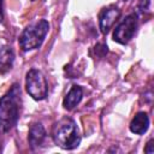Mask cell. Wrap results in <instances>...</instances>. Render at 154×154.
<instances>
[{"instance_id":"1","label":"cell","mask_w":154,"mask_h":154,"mask_svg":"<svg viewBox=\"0 0 154 154\" xmlns=\"http://www.w3.org/2000/svg\"><path fill=\"white\" fill-rule=\"evenodd\" d=\"M22 108V90L18 83H13L10 90L0 97V131L8 132L19 119Z\"/></svg>"},{"instance_id":"2","label":"cell","mask_w":154,"mask_h":154,"mask_svg":"<svg viewBox=\"0 0 154 154\" xmlns=\"http://www.w3.org/2000/svg\"><path fill=\"white\" fill-rule=\"evenodd\" d=\"M52 137L57 146L67 150H72L77 148L81 143V135L78 126L76 122L69 117H64L54 124Z\"/></svg>"},{"instance_id":"3","label":"cell","mask_w":154,"mask_h":154,"mask_svg":"<svg viewBox=\"0 0 154 154\" xmlns=\"http://www.w3.org/2000/svg\"><path fill=\"white\" fill-rule=\"evenodd\" d=\"M49 30V23L46 19H37L30 23L20 34L18 43L24 52L37 49L45 41L46 35Z\"/></svg>"},{"instance_id":"4","label":"cell","mask_w":154,"mask_h":154,"mask_svg":"<svg viewBox=\"0 0 154 154\" xmlns=\"http://www.w3.org/2000/svg\"><path fill=\"white\" fill-rule=\"evenodd\" d=\"M25 89L26 93L34 100H43L48 94V83L43 73L37 69H30L25 77Z\"/></svg>"},{"instance_id":"5","label":"cell","mask_w":154,"mask_h":154,"mask_svg":"<svg viewBox=\"0 0 154 154\" xmlns=\"http://www.w3.org/2000/svg\"><path fill=\"white\" fill-rule=\"evenodd\" d=\"M138 28V14L137 12H132L116 26L113 31V40L120 45H126L136 34Z\"/></svg>"},{"instance_id":"6","label":"cell","mask_w":154,"mask_h":154,"mask_svg":"<svg viewBox=\"0 0 154 154\" xmlns=\"http://www.w3.org/2000/svg\"><path fill=\"white\" fill-rule=\"evenodd\" d=\"M120 17V10L116 5L103 7L99 13V28L103 35H107L113 24Z\"/></svg>"},{"instance_id":"7","label":"cell","mask_w":154,"mask_h":154,"mask_svg":"<svg viewBox=\"0 0 154 154\" xmlns=\"http://www.w3.org/2000/svg\"><path fill=\"white\" fill-rule=\"evenodd\" d=\"M46 137H47V134H46V130L41 123L36 122V123H32L30 125L29 134H28V142H29L31 150L40 149L43 146Z\"/></svg>"},{"instance_id":"8","label":"cell","mask_w":154,"mask_h":154,"mask_svg":"<svg viewBox=\"0 0 154 154\" xmlns=\"http://www.w3.org/2000/svg\"><path fill=\"white\" fill-rule=\"evenodd\" d=\"M83 97V90H82V87L78 85V84H73L70 90L67 91L66 96L64 97V101H63V106L65 109L67 111H71L82 100Z\"/></svg>"},{"instance_id":"9","label":"cell","mask_w":154,"mask_h":154,"mask_svg":"<svg viewBox=\"0 0 154 154\" xmlns=\"http://www.w3.org/2000/svg\"><path fill=\"white\" fill-rule=\"evenodd\" d=\"M149 128V117L146 112H138L135 114L130 123V131L136 135H143L148 131Z\"/></svg>"},{"instance_id":"10","label":"cell","mask_w":154,"mask_h":154,"mask_svg":"<svg viewBox=\"0 0 154 154\" xmlns=\"http://www.w3.org/2000/svg\"><path fill=\"white\" fill-rule=\"evenodd\" d=\"M14 60L13 49L10 46L0 47V75H5L12 69Z\"/></svg>"},{"instance_id":"11","label":"cell","mask_w":154,"mask_h":154,"mask_svg":"<svg viewBox=\"0 0 154 154\" xmlns=\"http://www.w3.org/2000/svg\"><path fill=\"white\" fill-rule=\"evenodd\" d=\"M150 6V1L149 0H138V5H137V14L140 13H146L148 12Z\"/></svg>"},{"instance_id":"12","label":"cell","mask_w":154,"mask_h":154,"mask_svg":"<svg viewBox=\"0 0 154 154\" xmlns=\"http://www.w3.org/2000/svg\"><path fill=\"white\" fill-rule=\"evenodd\" d=\"M94 49H95V53H96L97 57H103V55L107 54V52H108V47H107V45H105V43H97V45L94 47Z\"/></svg>"},{"instance_id":"13","label":"cell","mask_w":154,"mask_h":154,"mask_svg":"<svg viewBox=\"0 0 154 154\" xmlns=\"http://www.w3.org/2000/svg\"><path fill=\"white\" fill-rule=\"evenodd\" d=\"M153 138H150L148 142H147V144H146V147H144V152L146 153H148V154H153L154 153V148H153Z\"/></svg>"},{"instance_id":"14","label":"cell","mask_w":154,"mask_h":154,"mask_svg":"<svg viewBox=\"0 0 154 154\" xmlns=\"http://www.w3.org/2000/svg\"><path fill=\"white\" fill-rule=\"evenodd\" d=\"M4 22V0H0V23Z\"/></svg>"},{"instance_id":"15","label":"cell","mask_w":154,"mask_h":154,"mask_svg":"<svg viewBox=\"0 0 154 154\" xmlns=\"http://www.w3.org/2000/svg\"><path fill=\"white\" fill-rule=\"evenodd\" d=\"M124 1H128V0H124Z\"/></svg>"}]
</instances>
